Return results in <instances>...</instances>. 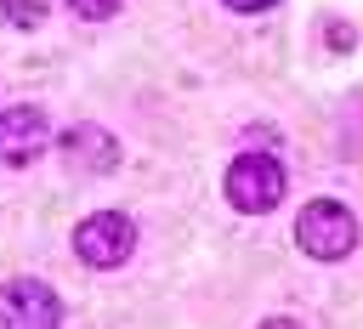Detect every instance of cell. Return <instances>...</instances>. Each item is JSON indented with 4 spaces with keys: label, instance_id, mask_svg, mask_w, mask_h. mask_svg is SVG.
Returning <instances> with one entry per match:
<instances>
[{
    "label": "cell",
    "instance_id": "6da1fadb",
    "mask_svg": "<svg viewBox=\"0 0 363 329\" xmlns=\"http://www.w3.org/2000/svg\"><path fill=\"white\" fill-rule=\"evenodd\" d=\"M295 244L312 261H346L357 250V216L340 199H306L295 216Z\"/></svg>",
    "mask_w": 363,
    "mask_h": 329
},
{
    "label": "cell",
    "instance_id": "7a4b0ae2",
    "mask_svg": "<svg viewBox=\"0 0 363 329\" xmlns=\"http://www.w3.org/2000/svg\"><path fill=\"white\" fill-rule=\"evenodd\" d=\"M221 187H227V204H233V210L267 216V210H278L289 176H284V164H278L272 153H244V159L227 164V182H221Z\"/></svg>",
    "mask_w": 363,
    "mask_h": 329
},
{
    "label": "cell",
    "instance_id": "3957f363",
    "mask_svg": "<svg viewBox=\"0 0 363 329\" xmlns=\"http://www.w3.org/2000/svg\"><path fill=\"white\" fill-rule=\"evenodd\" d=\"M130 250H136V221L125 210H96V216H85L74 227V255L85 267H102V272L108 267H125Z\"/></svg>",
    "mask_w": 363,
    "mask_h": 329
},
{
    "label": "cell",
    "instance_id": "277c9868",
    "mask_svg": "<svg viewBox=\"0 0 363 329\" xmlns=\"http://www.w3.org/2000/svg\"><path fill=\"white\" fill-rule=\"evenodd\" d=\"M62 301L40 278H6L0 284V329H57Z\"/></svg>",
    "mask_w": 363,
    "mask_h": 329
},
{
    "label": "cell",
    "instance_id": "5b68a950",
    "mask_svg": "<svg viewBox=\"0 0 363 329\" xmlns=\"http://www.w3.org/2000/svg\"><path fill=\"white\" fill-rule=\"evenodd\" d=\"M45 147H51V119L40 108H28V102L0 108V164H11V170L34 164Z\"/></svg>",
    "mask_w": 363,
    "mask_h": 329
},
{
    "label": "cell",
    "instance_id": "8992f818",
    "mask_svg": "<svg viewBox=\"0 0 363 329\" xmlns=\"http://www.w3.org/2000/svg\"><path fill=\"white\" fill-rule=\"evenodd\" d=\"M62 153H68L74 164H85V170H113V164H119V142H113L102 125H74V130L62 136Z\"/></svg>",
    "mask_w": 363,
    "mask_h": 329
},
{
    "label": "cell",
    "instance_id": "52a82bcc",
    "mask_svg": "<svg viewBox=\"0 0 363 329\" xmlns=\"http://www.w3.org/2000/svg\"><path fill=\"white\" fill-rule=\"evenodd\" d=\"M45 11H51V0H0V17H6L11 28H40Z\"/></svg>",
    "mask_w": 363,
    "mask_h": 329
},
{
    "label": "cell",
    "instance_id": "ba28073f",
    "mask_svg": "<svg viewBox=\"0 0 363 329\" xmlns=\"http://www.w3.org/2000/svg\"><path fill=\"white\" fill-rule=\"evenodd\" d=\"M79 17H91V23H102V17H113L119 11V0H68Z\"/></svg>",
    "mask_w": 363,
    "mask_h": 329
},
{
    "label": "cell",
    "instance_id": "9c48e42d",
    "mask_svg": "<svg viewBox=\"0 0 363 329\" xmlns=\"http://www.w3.org/2000/svg\"><path fill=\"white\" fill-rule=\"evenodd\" d=\"M227 6H233V11H267L272 0H227Z\"/></svg>",
    "mask_w": 363,
    "mask_h": 329
},
{
    "label": "cell",
    "instance_id": "30bf717a",
    "mask_svg": "<svg viewBox=\"0 0 363 329\" xmlns=\"http://www.w3.org/2000/svg\"><path fill=\"white\" fill-rule=\"evenodd\" d=\"M255 329H301L295 318H267V323H255Z\"/></svg>",
    "mask_w": 363,
    "mask_h": 329
}]
</instances>
